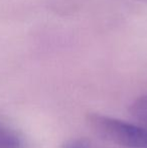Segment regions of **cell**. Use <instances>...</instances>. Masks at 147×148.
<instances>
[{"mask_svg":"<svg viewBox=\"0 0 147 148\" xmlns=\"http://www.w3.org/2000/svg\"><path fill=\"white\" fill-rule=\"evenodd\" d=\"M90 127L102 138L127 148H147V128L101 114L88 116Z\"/></svg>","mask_w":147,"mask_h":148,"instance_id":"6da1fadb","label":"cell"},{"mask_svg":"<svg viewBox=\"0 0 147 148\" xmlns=\"http://www.w3.org/2000/svg\"><path fill=\"white\" fill-rule=\"evenodd\" d=\"M0 148H24V140L15 129L0 123Z\"/></svg>","mask_w":147,"mask_h":148,"instance_id":"7a4b0ae2","label":"cell"},{"mask_svg":"<svg viewBox=\"0 0 147 148\" xmlns=\"http://www.w3.org/2000/svg\"><path fill=\"white\" fill-rule=\"evenodd\" d=\"M131 114L140 125L147 128V95L138 98L130 108Z\"/></svg>","mask_w":147,"mask_h":148,"instance_id":"3957f363","label":"cell"},{"mask_svg":"<svg viewBox=\"0 0 147 148\" xmlns=\"http://www.w3.org/2000/svg\"><path fill=\"white\" fill-rule=\"evenodd\" d=\"M91 144L85 138H75L68 140L63 144L62 148H90Z\"/></svg>","mask_w":147,"mask_h":148,"instance_id":"277c9868","label":"cell"},{"mask_svg":"<svg viewBox=\"0 0 147 148\" xmlns=\"http://www.w3.org/2000/svg\"><path fill=\"white\" fill-rule=\"evenodd\" d=\"M136 1H147V0H136Z\"/></svg>","mask_w":147,"mask_h":148,"instance_id":"5b68a950","label":"cell"}]
</instances>
